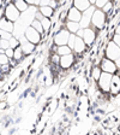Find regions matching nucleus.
<instances>
[{
  "mask_svg": "<svg viewBox=\"0 0 120 135\" xmlns=\"http://www.w3.org/2000/svg\"><path fill=\"white\" fill-rule=\"evenodd\" d=\"M91 23L92 25L97 29H102L106 23V13L102 11V8H96L92 12L91 16Z\"/></svg>",
  "mask_w": 120,
  "mask_h": 135,
  "instance_id": "f257e3e1",
  "label": "nucleus"
},
{
  "mask_svg": "<svg viewBox=\"0 0 120 135\" xmlns=\"http://www.w3.org/2000/svg\"><path fill=\"white\" fill-rule=\"evenodd\" d=\"M4 17H6L8 21H11V22L16 23L17 21L19 20L20 17V11L18 8L16 7L13 3H10L6 5L5 7V11H4Z\"/></svg>",
  "mask_w": 120,
  "mask_h": 135,
  "instance_id": "f03ea898",
  "label": "nucleus"
},
{
  "mask_svg": "<svg viewBox=\"0 0 120 135\" xmlns=\"http://www.w3.org/2000/svg\"><path fill=\"white\" fill-rule=\"evenodd\" d=\"M112 76L113 74L109 73H105L102 71L100 75V79L97 80L98 81V87L101 88V90L103 93H108L109 88H111V81H112Z\"/></svg>",
  "mask_w": 120,
  "mask_h": 135,
  "instance_id": "7ed1b4c3",
  "label": "nucleus"
},
{
  "mask_svg": "<svg viewBox=\"0 0 120 135\" xmlns=\"http://www.w3.org/2000/svg\"><path fill=\"white\" fill-rule=\"evenodd\" d=\"M24 36L27 37L28 41H30L31 44H34V45H37L40 42V40H41V34H40L35 28H33L31 25H29V27L25 28Z\"/></svg>",
  "mask_w": 120,
  "mask_h": 135,
  "instance_id": "20e7f679",
  "label": "nucleus"
},
{
  "mask_svg": "<svg viewBox=\"0 0 120 135\" xmlns=\"http://www.w3.org/2000/svg\"><path fill=\"white\" fill-rule=\"evenodd\" d=\"M70 31L66 28H62L55 34L54 36V45L55 46H61V45H67L69 37H70Z\"/></svg>",
  "mask_w": 120,
  "mask_h": 135,
  "instance_id": "39448f33",
  "label": "nucleus"
},
{
  "mask_svg": "<svg viewBox=\"0 0 120 135\" xmlns=\"http://www.w3.org/2000/svg\"><path fill=\"white\" fill-rule=\"evenodd\" d=\"M106 56L107 58L112 59V60H115L120 57V47L114 41H111L108 44V46L106 48Z\"/></svg>",
  "mask_w": 120,
  "mask_h": 135,
  "instance_id": "423d86ee",
  "label": "nucleus"
},
{
  "mask_svg": "<svg viewBox=\"0 0 120 135\" xmlns=\"http://www.w3.org/2000/svg\"><path fill=\"white\" fill-rule=\"evenodd\" d=\"M101 70L105 71V73H109V74H115L118 70V66L117 64H115L114 60H112V59L109 58H105L102 59V62H101Z\"/></svg>",
  "mask_w": 120,
  "mask_h": 135,
  "instance_id": "0eeeda50",
  "label": "nucleus"
},
{
  "mask_svg": "<svg viewBox=\"0 0 120 135\" xmlns=\"http://www.w3.org/2000/svg\"><path fill=\"white\" fill-rule=\"evenodd\" d=\"M95 8L90 6L89 8H87L85 11L82 12V18L79 21V25H81V28H87L89 27V23L91 22V16H92V12H94Z\"/></svg>",
  "mask_w": 120,
  "mask_h": 135,
  "instance_id": "6e6552de",
  "label": "nucleus"
},
{
  "mask_svg": "<svg viewBox=\"0 0 120 135\" xmlns=\"http://www.w3.org/2000/svg\"><path fill=\"white\" fill-rule=\"evenodd\" d=\"M83 40L84 42H85V45L90 46L94 42V40H95L96 37V33L95 30L92 28H90V27H87V28H83Z\"/></svg>",
  "mask_w": 120,
  "mask_h": 135,
  "instance_id": "1a4fd4ad",
  "label": "nucleus"
},
{
  "mask_svg": "<svg viewBox=\"0 0 120 135\" xmlns=\"http://www.w3.org/2000/svg\"><path fill=\"white\" fill-rule=\"evenodd\" d=\"M18 39H19V46L22 47V51L24 54H30L31 52L35 50V45L31 44L30 41H28L24 35H23L22 37H18Z\"/></svg>",
  "mask_w": 120,
  "mask_h": 135,
  "instance_id": "9d476101",
  "label": "nucleus"
},
{
  "mask_svg": "<svg viewBox=\"0 0 120 135\" xmlns=\"http://www.w3.org/2000/svg\"><path fill=\"white\" fill-rule=\"evenodd\" d=\"M75 63V56L72 53L65 54V56H60V60H59V65L62 69H69L71 68Z\"/></svg>",
  "mask_w": 120,
  "mask_h": 135,
  "instance_id": "9b49d317",
  "label": "nucleus"
},
{
  "mask_svg": "<svg viewBox=\"0 0 120 135\" xmlns=\"http://www.w3.org/2000/svg\"><path fill=\"white\" fill-rule=\"evenodd\" d=\"M85 47H87V45H85V42H84L83 37L78 36V35H76L75 45H73V47H72L73 52H76V53H82V52H84Z\"/></svg>",
  "mask_w": 120,
  "mask_h": 135,
  "instance_id": "f8f14e48",
  "label": "nucleus"
},
{
  "mask_svg": "<svg viewBox=\"0 0 120 135\" xmlns=\"http://www.w3.org/2000/svg\"><path fill=\"white\" fill-rule=\"evenodd\" d=\"M109 92L112 93L113 95L119 94L120 93V77L118 75H113L112 76V81H111V88Z\"/></svg>",
  "mask_w": 120,
  "mask_h": 135,
  "instance_id": "ddd939ff",
  "label": "nucleus"
},
{
  "mask_svg": "<svg viewBox=\"0 0 120 135\" xmlns=\"http://www.w3.org/2000/svg\"><path fill=\"white\" fill-rule=\"evenodd\" d=\"M81 18H82V12L79 11L78 8H76L75 6H72L69 10V12H67V20L73 21V22H79Z\"/></svg>",
  "mask_w": 120,
  "mask_h": 135,
  "instance_id": "4468645a",
  "label": "nucleus"
},
{
  "mask_svg": "<svg viewBox=\"0 0 120 135\" xmlns=\"http://www.w3.org/2000/svg\"><path fill=\"white\" fill-rule=\"evenodd\" d=\"M0 29L6 30V31H10V33L13 34L14 23L11 22V21H8L6 17H3V18H0Z\"/></svg>",
  "mask_w": 120,
  "mask_h": 135,
  "instance_id": "2eb2a0df",
  "label": "nucleus"
},
{
  "mask_svg": "<svg viewBox=\"0 0 120 135\" xmlns=\"http://www.w3.org/2000/svg\"><path fill=\"white\" fill-rule=\"evenodd\" d=\"M73 6L76 8H78L81 12H83L91 6V3L89 0H73Z\"/></svg>",
  "mask_w": 120,
  "mask_h": 135,
  "instance_id": "dca6fc26",
  "label": "nucleus"
},
{
  "mask_svg": "<svg viewBox=\"0 0 120 135\" xmlns=\"http://www.w3.org/2000/svg\"><path fill=\"white\" fill-rule=\"evenodd\" d=\"M40 12H41V15L43 17H48V18H50V17H53L54 15V8L50 7V6H39V8H37Z\"/></svg>",
  "mask_w": 120,
  "mask_h": 135,
  "instance_id": "f3484780",
  "label": "nucleus"
},
{
  "mask_svg": "<svg viewBox=\"0 0 120 135\" xmlns=\"http://www.w3.org/2000/svg\"><path fill=\"white\" fill-rule=\"evenodd\" d=\"M79 28H81V25H79V22H73V21H69V22L66 23V29L70 33L72 34H76L77 31L79 30Z\"/></svg>",
  "mask_w": 120,
  "mask_h": 135,
  "instance_id": "a211bd4d",
  "label": "nucleus"
},
{
  "mask_svg": "<svg viewBox=\"0 0 120 135\" xmlns=\"http://www.w3.org/2000/svg\"><path fill=\"white\" fill-rule=\"evenodd\" d=\"M13 4L16 5V7L20 11V13L24 12V11H27V10L29 8V6H30L27 1H25V0H14Z\"/></svg>",
  "mask_w": 120,
  "mask_h": 135,
  "instance_id": "6ab92c4d",
  "label": "nucleus"
},
{
  "mask_svg": "<svg viewBox=\"0 0 120 135\" xmlns=\"http://www.w3.org/2000/svg\"><path fill=\"white\" fill-rule=\"evenodd\" d=\"M55 53H58L59 56H65V54L72 53V50L67 45H61V46H58V47H56Z\"/></svg>",
  "mask_w": 120,
  "mask_h": 135,
  "instance_id": "aec40b11",
  "label": "nucleus"
},
{
  "mask_svg": "<svg viewBox=\"0 0 120 135\" xmlns=\"http://www.w3.org/2000/svg\"><path fill=\"white\" fill-rule=\"evenodd\" d=\"M31 27H33V28H35L36 29L37 31H39L40 34H43L45 33V30H43V27H42V23H41V21L40 20H36V18H35V17H34V20H33V22H31Z\"/></svg>",
  "mask_w": 120,
  "mask_h": 135,
  "instance_id": "412c9836",
  "label": "nucleus"
},
{
  "mask_svg": "<svg viewBox=\"0 0 120 135\" xmlns=\"http://www.w3.org/2000/svg\"><path fill=\"white\" fill-rule=\"evenodd\" d=\"M23 56H24V53H23V51H22V47H20V46H17V47L14 48L13 59L16 60V62H19L20 59L23 58Z\"/></svg>",
  "mask_w": 120,
  "mask_h": 135,
  "instance_id": "4be33fe9",
  "label": "nucleus"
},
{
  "mask_svg": "<svg viewBox=\"0 0 120 135\" xmlns=\"http://www.w3.org/2000/svg\"><path fill=\"white\" fill-rule=\"evenodd\" d=\"M41 23H42V27H43V30H45V31L49 30L52 23H50V20L48 18V17H43V18L41 20Z\"/></svg>",
  "mask_w": 120,
  "mask_h": 135,
  "instance_id": "5701e85b",
  "label": "nucleus"
},
{
  "mask_svg": "<svg viewBox=\"0 0 120 135\" xmlns=\"http://www.w3.org/2000/svg\"><path fill=\"white\" fill-rule=\"evenodd\" d=\"M12 36H13V34H12V33H10V31H6V30H3V29H0V39L10 40Z\"/></svg>",
  "mask_w": 120,
  "mask_h": 135,
  "instance_id": "b1692460",
  "label": "nucleus"
},
{
  "mask_svg": "<svg viewBox=\"0 0 120 135\" xmlns=\"http://www.w3.org/2000/svg\"><path fill=\"white\" fill-rule=\"evenodd\" d=\"M101 73H102V70H101V68H98V66H95L94 69H92V77H94V80H96L97 81L98 79H100V75H101Z\"/></svg>",
  "mask_w": 120,
  "mask_h": 135,
  "instance_id": "393cba45",
  "label": "nucleus"
},
{
  "mask_svg": "<svg viewBox=\"0 0 120 135\" xmlns=\"http://www.w3.org/2000/svg\"><path fill=\"white\" fill-rule=\"evenodd\" d=\"M8 41H10V47H12V48H16L17 46H19V39H18V37H16L14 35L10 40H8Z\"/></svg>",
  "mask_w": 120,
  "mask_h": 135,
  "instance_id": "a878e982",
  "label": "nucleus"
},
{
  "mask_svg": "<svg viewBox=\"0 0 120 135\" xmlns=\"http://www.w3.org/2000/svg\"><path fill=\"white\" fill-rule=\"evenodd\" d=\"M75 40H76V34H70V37H69V41H67V46L72 50L73 45H75Z\"/></svg>",
  "mask_w": 120,
  "mask_h": 135,
  "instance_id": "bb28decb",
  "label": "nucleus"
},
{
  "mask_svg": "<svg viewBox=\"0 0 120 135\" xmlns=\"http://www.w3.org/2000/svg\"><path fill=\"white\" fill-rule=\"evenodd\" d=\"M13 53H14V48L12 47H8L5 50V54L8 57V59L11 60V59H13Z\"/></svg>",
  "mask_w": 120,
  "mask_h": 135,
  "instance_id": "cd10ccee",
  "label": "nucleus"
},
{
  "mask_svg": "<svg viewBox=\"0 0 120 135\" xmlns=\"http://www.w3.org/2000/svg\"><path fill=\"white\" fill-rule=\"evenodd\" d=\"M7 63H10L8 57L5 53H0V64L3 65V64H7Z\"/></svg>",
  "mask_w": 120,
  "mask_h": 135,
  "instance_id": "c85d7f7f",
  "label": "nucleus"
},
{
  "mask_svg": "<svg viewBox=\"0 0 120 135\" xmlns=\"http://www.w3.org/2000/svg\"><path fill=\"white\" fill-rule=\"evenodd\" d=\"M0 45H1V48L6 50V48L10 47V41L6 39H0Z\"/></svg>",
  "mask_w": 120,
  "mask_h": 135,
  "instance_id": "c756f323",
  "label": "nucleus"
},
{
  "mask_svg": "<svg viewBox=\"0 0 120 135\" xmlns=\"http://www.w3.org/2000/svg\"><path fill=\"white\" fill-rule=\"evenodd\" d=\"M109 0H95V5L97 8H102L105 4H107Z\"/></svg>",
  "mask_w": 120,
  "mask_h": 135,
  "instance_id": "7c9ffc66",
  "label": "nucleus"
},
{
  "mask_svg": "<svg viewBox=\"0 0 120 135\" xmlns=\"http://www.w3.org/2000/svg\"><path fill=\"white\" fill-rule=\"evenodd\" d=\"M111 8H112V1L109 0L108 3L105 4V5H103V7H102V11H103L105 13H107V12L111 11Z\"/></svg>",
  "mask_w": 120,
  "mask_h": 135,
  "instance_id": "2f4dec72",
  "label": "nucleus"
},
{
  "mask_svg": "<svg viewBox=\"0 0 120 135\" xmlns=\"http://www.w3.org/2000/svg\"><path fill=\"white\" fill-rule=\"evenodd\" d=\"M0 71H1V73H8V71H10V63L1 65V68H0Z\"/></svg>",
  "mask_w": 120,
  "mask_h": 135,
  "instance_id": "473e14b6",
  "label": "nucleus"
},
{
  "mask_svg": "<svg viewBox=\"0 0 120 135\" xmlns=\"http://www.w3.org/2000/svg\"><path fill=\"white\" fill-rule=\"evenodd\" d=\"M59 60H60V56H59L58 53L53 54V57H52V62H53L55 65H58L59 64Z\"/></svg>",
  "mask_w": 120,
  "mask_h": 135,
  "instance_id": "72a5a7b5",
  "label": "nucleus"
},
{
  "mask_svg": "<svg viewBox=\"0 0 120 135\" xmlns=\"http://www.w3.org/2000/svg\"><path fill=\"white\" fill-rule=\"evenodd\" d=\"M50 1L52 0H40V4H39V6H49L50 5Z\"/></svg>",
  "mask_w": 120,
  "mask_h": 135,
  "instance_id": "f704fd0d",
  "label": "nucleus"
},
{
  "mask_svg": "<svg viewBox=\"0 0 120 135\" xmlns=\"http://www.w3.org/2000/svg\"><path fill=\"white\" fill-rule=\"evenodd\" d=\"M113 41H114L115 44H117V45L120 47V35H119V34H118V35H115V37H114V40H113Z\"/></svg>",
  "mask_w": 120,
  "mask_h": 135,
  "instance_id": "c9c22d12",
  "label": "nucleus"
},
{
  "mask_svg": "<svg viewBox=\"0 0 120 135\" xmlns=\"http://www.w3.org/2000/svg\"><path fill=\"white\" fill-rule=\"evenodd\" d=\"M114 62H115V64H117L118 69H120V57H119V58H118V59H115Z\"/></svg>",
  "mask_w": 120,
  "mask_h": 135,
  "instance_id": "e433bc0d",
  "label": "nucleus"
},
{
  "mask_svg": "<svg viewBox=\"0 0 120 135\" xmlns=\"http://www.w3.org/2000/svg\"><path fill=\"white\" fill-rule=\"evenodd\" d=\"M29 5H35V0H25Z\"/></svg>",
  "mask_w": 120,
  "mask_h": 135,
  "instance_id": "4c0bfd02",
  "label": "nucleus"
},
{
  "mask_svg": "<svg viewBox=\"0 0 120 135\" xmlns=\"http://www.w3.org/2000/svg\"><path fill=\"white\" fill-rule=\"evenodd\" d=\"M117 34H119L120 35V24L118 25V28H117Z\"/></svg>",
  "mask_w": 120,
  "mask_h": 135,
  "instance_id": "58836bf2",
  "label": "nucleus"
},
{
  "mask_svg": "<svg viewBox=\"0 0 120 135\" xmlns=\"http://www.w3.org/2000/svg\"><path fill=\"white\" fill-rule=\"evenodd\" d=\"M39 4H40V0H35V6L39 7Z\"/></svg>",
  "mask_w": 120,
  "mask_h": 135,
  "instance_id": "ea45409f",
  "label": "nucleus"
},
{
  "mask_svg": "<svg viewBox=\"0 0 120 135\" xmlns=\"http://www.w3.org/2000/svg\"><path fill=\"white\" fill-rule=\"evenodd\" d=\"M5 103H1V104H0V107H1V109H4V107H5Z\"/></svg>",
  "mask_w": 120,
  "mask_h": 135,
  "instance_id": "a19ab883",
  "label": "nucleus"
},
{
  "mask_svg": "<svg viewBox=\"0 0 120 135\" xmlns=\"http://www.w3.org/2000/svg\"><path fill=\"white\" fill-rule=\"evenodd\" d=\"M89 1L91 3V5H92V4H95V0H89Z\"/></svg>",
  "mask_w": 120,
  "mask_h": 135,
  "instance_id": "79ce46f5",
  "label": "nucleus"
},
{
  "mask_svg": "<svg viewBox=\"0 0 120 135\" xmlns=\"http://www.w3.org/2000/svg\"><path fill=\"white\" fill-rule=\"evenodd\" d=\"M118 76H119V77H120V70H119V74H118Z\"/></svg>",
  "mask_w": 120,
  "mask_h": 135,
  "instance_id": "37998d69",
  "label": "nucleus"
},
{
  "mask_svg": "<svg viewBox=\"0 0 120 135\" xmlns=\"http://www.w3.org/2000/svg\"><path fill=\"white\" fill-rule=\"evenodd\" d=\"M0 68H1V64H0Z\"/></svg>",
  "mask_w": 120,
  "mask_h": 135,
  "instance_id": "c03bdc74",
  "label": "nucleus"
}]
</instances>
